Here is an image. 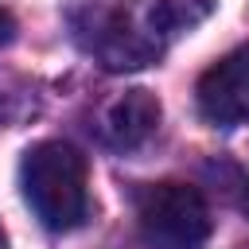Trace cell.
I'll return each mask as SVG.
<instances>
[{
	"label": "cell",
	"instance_id": "277c9868",
	"mask_svg": "<svg viewBox=\"0 0 249 249\" xmlns=\"http://www.w3.org/2000/svg\"><path fill=\"white\" fill-rule=\"evenodd\" d=\"M195 101L202 121L218 128H233L249 121V43L202 70L195 86Z\"/></svg>",
	"mask_w": 249,
	"mask_h": 249
},
{
	"label": "cell",
	"instance_id": "3957f363",
	"mask_svg": "<svg viewBox=\"0 0 249 249\" xmlns=\"http://www.w3.org/2000/svg\"><path fill=\"white\" fill-rule=\"evenodd\" d=\"M136 226L152 249H198L210 237V206L191 183H152L136 198Z\"/></svg>",
	"mask_w": 249,
	"mask_h": 249
},
{
	"label": "cell",
	"instance_id": "8992f818",
	"mask_svg": "<svg viewBox=\"0 0 249 249\" xmlns=\"http://www.w3.org/2000/svg\"><path fill=\"white\" fill-rule=\"evenodd\" d=\"M16 43V16L8 8H0V51Z\"/></svg>",
	"mask_w": 249,
	"mask_h": 249
},
{
	"label": "cell",
	"instance_id": "5b68a950",
	"mask_svg": "<svg viewBox=\"0 0 249 249\" xmlns=\"http://www.w3.org/2000/svg\"><path fill=\"white\" fill-rule=\"evenodd\" d=\"M160 97L152 89H124L101 117V140L117 152L140 148L160 128Z\"/></svg>",
	"mask_w": 249,
	"mask_h": 249
},
{
	"label": "cell",
	"instance_id": "52a82bcc",
	"mask_svg": "<svg viewBox=\"0 0 249 249\" xmlns=\"http://www.w3.org/2000/svg\"><path fill=\"white\" fill-rule=\"evenodd\" d=\"M4 245H8V237H4V230H0V249H4Z\"/></svg>",
	"mask_w": 249,
	"mask_h": 249
},
{
	"label": "cell",
	"instance_id": "7a4b0ae2",
	"mask_svg": "<svg viewBox=\"0 0 249 249\" xmlns=\"http://www.w3.org/2000/svg\"><path fill=\"white\" fill-rule=\"evenodd\" d=\"M163 39H171L163 0H128L113 8L89 12V39L86 47L109 70H132L160 58Z\"/></svg>",
	"mask_w": 249,
	"mask_h": 249
},
{
	"label": "cell",
	"instance_id": "6da1fadb",
	"mask_svg": "<svg viewBox=\"0 0 249 249\" xmlns=\"http://www.w3.org/2000/svg\"><path fill=\"white\" fill-rule=\"evenodd\" d=\"M19 191L51 233H70L89 218L86 156L66 140H39L19 160Z\"/></svg>",
	"mask_w": 249,
	"mask_h": 249
}]
</instances>
